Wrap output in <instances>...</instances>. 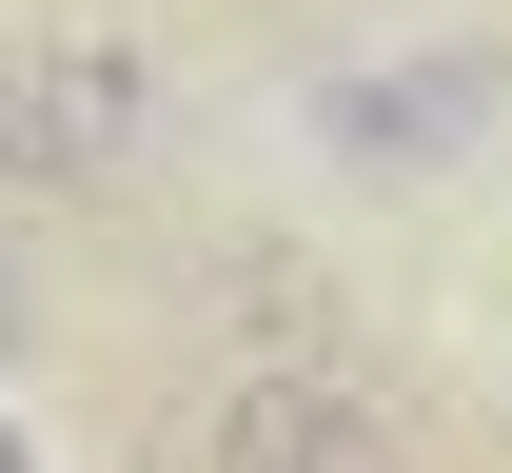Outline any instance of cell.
Returning a JSON list of instances; mask_svg holds the SVG:
<instances>
[{
	"label": "cell",
	"mask_w": 512,
	"mask_h": 473,
	"mask_svg": "<svg viewBox=\"0 0 512 473\" xmlns=\"http://www.w3.org/2000/svg\"><path fill=\"white\" fill-rule=\"evenodd\" d=\"M178 119V79L138 60L119 20H60V40H0V198H99L138 178Z\"/></svg>",
	"instance_id": "cell-1"
},
{
	"label": "cell",
	"mask_w": 512,
	"mask_h": 473,
	"mask_svg": "<svg viewBox=\"0 0 512 473\" xmlns=\"http://www.w3.org/2000/svg\"><path fill=\"white\" fill-rule=\"evenodd\" d=\"M453 119H473V60H434V79H375V99H335V138H355V158H434Z\"/></svg>",
	"instance_id": "cell-3"
},
{
	"label": "cell",
	"mask_w": 512,
	"mask_h": 473,
	"mask_svg": "<svg viewBox=\"0 0 512 473\" xmlns=\"http://www.w3.org/2000/svg\"><path fill=\"white\" fill-rule=\"evenodd\" d=\"M197 473H414V434L355 375H316V355H256L217 395V434H197Z\"/></svg>",
	"instance_id": "cell-2"
},
{
	"label": "cell",
	"mask_w": 512,
	"mask_h": 473,
	"mask_svg": "<svg viewBox=\"0 0 512 473\" xmlns=\"http://www.w3.org/2000/svg\"><path fill=\"white\" fill-rule=\"evenodd\" d=\"M0 355H20V257H0Z\"/></svg>",
	"instance_id": "cell-4"
},
{
	"label": "cell",
	"mask_w": 512,
	"mask_h": 473,
	"mask_svg": "<svg viewBox=\"0 0 512 473\" xmlns=\"http://www.w3.org/2000/svg\"><path fill=\"white\" fill-rule=\"evenodd\" d=\"M0 473H20V434H0Z\"/></svg>",
	"instance_id": "cell-5"
}]
</instances>
